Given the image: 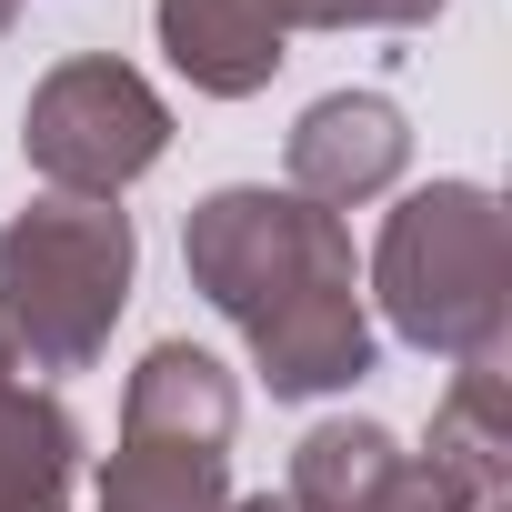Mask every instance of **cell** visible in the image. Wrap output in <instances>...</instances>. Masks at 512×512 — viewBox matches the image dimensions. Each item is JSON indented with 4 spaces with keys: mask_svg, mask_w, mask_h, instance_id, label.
I'll return each instance as SVG.
<instances>
[{
    "mask_svg": "<svg viewBox=\"0 0 512 512\" xmlns=\"http://www.w3.org/2000/svg\"><path fill=\"white\" fill-rule=\"evenodd\" d=\"M181 262H191V292L251 342V362L282 402L352 392L372 372V322H362L342 211L272 191V181H231V191L191 201Z\"/></svg>",
    "mask_w": 512,
    "mask_h": 512,
    "instance_id": "obj_1",
    "label": "cell"
},
{
    "mask_svg": "<svg viewBox=\"0 0 512 512\" xmlns=\"http://www.w3.org/2000/svg\"><path fill=\"white\" fill-rule=\"evenodd\" d=\"M372 302L412 352L442 362H502L512 332V221L482 181L412 191L372 241Z\"/></svg>",
    "mask_w": 512,
    "mask_h": 512,
    "instance_id": "obj_2",
    "label": "cell"
},
{
    "mask_svg": "<svg viewBox=\"0 0 512 512\" xmlns=\"http://www.w3.org/2000/svg\"><path fill=\"white\" fill-rule=\"evenodd\" d=\"M141 272V231L121 201L41 191L0 221V342L31 372H91Z\"/></svg>",
    "mask_w": 512,
    "mask_h": 512,
    "instance_id": "obj_3",
    "label": "cell"
},
{
    "mask_svg": "<svg viewBox=\"0 0 512 512\" xmlns=\"http://www.w3.org/2000/svg\"><path fill=\"white\" fill-rule=\"evenodd\" d=\"M231 422L241 392L201 342H151L121 382V452L101 472V512H221L231 502Z\"/></svg>",
    "mask_w": 512,
    "mask_h": 512,
    "instance_id": "obj_4",
    "label": "cell"
},
{
    "mask_svg": "<svg viewBox=\"0 0 512 512\" xmlns=\"http://www.w3.org/2000/svg\"><path fill=\"white\" fill-rule=\"evenodd\" d=\"M161 151H171V111L111 51H81V61L41 71V91L21 111V161L71 201H121Z\"/></svg>",
    "mask_w": 512,
    "mask_h": 512,
    "instance_id": "obj_5",
    "label": "cell"
},
{
    "mask_svg": "<svg viewBox=\"0 0 512 512\" xmlns=\"http://www.w3.org/2000/svg\"><path fill=\"white\" fill-rule=\"evenodd\" d=\"M292 31H312V0H161V51L191 91L251 101L292 61Z\"/></svg>",
    "mask_w": 512,
    "mask_h": 512,
    "instance_id": "obj_6",
    "label": "cell"
},
{
    "mask_svg": "<svg viewBox=\"0 0 512 512\" xmlns=\"http://www.w3.org/2000/svg\"><path fill=\"white\" fill-rule=\"evenodd\" d=\"M402 161H412L402 111H392L382 91H332V101H312V111L292 121V181H282V191H302V201H322V211H352V201L392 191Z\"/></svg>",
    "mask_w": 512,
    "mask_h": 512,
    "instance_id": "obj_7",
    "label": "cell"
},
{
    "mask_svg": "<svg viewBox=\"0 0 512 512\" xmlns=\"http://www.w3.org/2000/svg\"><path fill=\"white\" fill-rule=\"evenodd\" d=\"M71 482H81V422L0 342V512H71Z\"/></svg>",
    "mask_w": 512,
    "mask_h": 512,
    "instance_id": "obj_8",
    "label": "cell"
},
{
    "mask_svg": "<svg viewBox=\"0 0 512 512\" xmlns=\"http://www.w3.org/2000/svg\"><path fill=\"white\" fill-rule=\"evenodd\" d=\"M422 462H442L482 512L502 502V482H512V382H502V362H462L452 372V392L432 402Z\"/></svg>",
    "mask_w": 512,
    "mask_h": 512,
    "instance_id": "obj_9",
    "label": "cell"
},
{
    "mask_svg": "<svg viewBox=\"0 0 512 512\" xmlns=\"http://www.w3.org/2000/svg\"><path fill=\"white\" fill-rule=\"evenodd\" d=\"M402 462L412 452L382 422H312L292 452V512H382Z\"/></svg>",
    "mask_w": 512,
    "mask_h": 512,
    "instance_id": "obj_10",
    "label": "cell"
},
{
    "mask_svg": "<svg viewBox=\"0 0 512 512\" xmlns=\"http://www.w3.org/2000/svg\"><path fill=\"white\" fill-rule=\"evenodd\" d=\"M442 0H312V31H422Z\"/></svg>",
    "mask_w": 512,
    "mask_h": 512,
    "instance_id": "obj_11",
    "label": "cell"
},
{
    "mask_svg": "<svg viewBox=\"0 0 512 512\" xmlns=\"http://www.w3.org/2000/svg\"><path fill=\"white\" fill-rule=\"evenodd\" d=\"M221 512H292V492H251V502H221Z\"/></svg>",
    "mask_w": 512,
    "mask_h": 512,
    "instance_id": "obj_12",
    "label": "cell"
},
{
    "mask_svg": "<svg viewBox=\"0 0 512 512\" xmlns=\"http://www.w3.org/2000/svg\"><path fill=\"white\" fill-rule=\"evenodd\" d=\"M11 21H21V0H0V41H11Z\"/></svg>",
    "mask_w": 512,
    "mask_h": 512,
    "instance_id": "obj_13",
    "label": "cell"
}]
</instances>
